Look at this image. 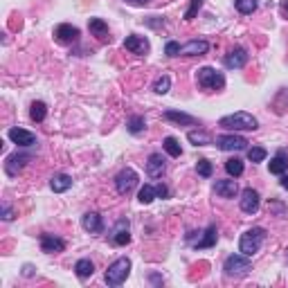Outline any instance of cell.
Wrapping results in <instances>:
<instances>
[{
	"label": "cell",
	"instance_id": "1",
	"mask_svg": "<svg viewBox=\"0 0 288 288\" xmlns=\"http://www.w3.org/2000/svg\"><path fill=\"white\" fill-rule=\"evenodd\" d=\"M218 126L228 129V131H254L257 126H259V122H257L254 115L241 111V113H234V115H225V117H221V122H218Z\"/></svg>",
	"mask_w": 288,
	"mask_h": 288
},
{
	"label": "cell",
	"instance_id": "2",
	"mask_svg": "<svg viewBox=\"0 0 288 288\" xmlns=\"http://www.w3.org/2000/svg\"><path fill=\"white\" fill-rule=\"evenodd\" d=\"M266 239V230L264 228H250L245 234H241V241H239V252L245 254V257H252L259 252L261 243Z\"/></svg>",
	"mask_w": 288,
	"mask_h": 288
},
{
	"label": "cell",
	"instance_id": "3",
	"mask_svg": "<svg viewBox=\"0 0 288 288\" xmlns=\"http://www.w3.org/2000/svg\"><path fill=\"white\" fill-rule=\"evenodd\" d=\"M131 275V259H126V257H119V259H115L111 266H108L106 270V284L108 286H122L124 281H126V277Z\"/></svg>",
	"mask_w": 288,
	"mask_h": 288
},
{
	"label": "cell",
	"instance_id": "4",
	"mask_svg": "<svg viewBox=\"0 0 288 288\" xmlns=\"http://www.w3.org/2000/svg\"><path fill=\"white\" fill-rule=\"evenodd\" d=\"M250 270H252V264H250V257H245V254H230L223 264L225 277H234V279L245 277Z\"/></svg>",
	"mask_w": 288,
	"mask_h": 288
},
{
	"label": "cell",
	"instance_id": "5",
	"mask_svg": "<svg viewBox=\"0 0 288 288\" xmlns=\"http://www.w3.org/2000/svg\"><path fill=\"white\" fill-rule=\"evenodd\" d=\"M196 81H198V86L203 88V90H207V92H214V90H221V88L225 86V77H223V72H218V70H214V68H201V70L196 72Z\"/></svg>",
	"mask_w": 288,
	"mask_h": 288
},
{
	"label": "cell",
	"instance_id": "6",
	"mask_svg": "<svg viewBox=\"0 0 288 288\" xmlns=\"http://www.w3.org/2000/svg\"><path fill=\"white\" fill-rule=\"evenodd\" d=\"M135 185H138V174L133 169H122L117 174V178H115V189H117V194H122V196L133 191Z\"/></svg>",
	"mask_w": 288,
	"mask_h": 288
},
{
	"label": "cell",
	"instance_id": "7",
	"mask_svg": "<svg viewBox=\"0 0 288 288\" xmlns=\"http://www.w3.org/2000/svg\"><path fill=\"white\" fill-rule=\"evenodd\" d=\"M216 146L221 151H243V149H248V140L241 138V135L228 133V135H218Z\"/></svg>",
	"mask_w": 288,
	"mask_h": 288
},
{
	"label": "cell",
	"instance_id": "8",
	"mask_svg": "<svg viewBox=\"0 0 288 288\" xmlns=\"http://www.w3.org/2000/svg\"><path fill=\"white\" fill-rule=\"evenodd\" d=\"M223 63H225V68H230V70H239V68H243L245 63H248V50L245 48L230 50L228 54H225Z\"/></svg>",
	"mask_w": 288,
	"mask_h": 288
},
{
	"label": "cell",
	"instance_id": "9",
	"mask_svg": "<svg viewBox=\"0 0 288 288\" xmlns=\"http://www.w3.org/2000/svg\"><path fill=\"white\" fill-rule=\"evenodd\" d=\"M259 191L252 189V187H248V189L241 191V209H243L245 214H257L259 212Z\"/></svg>",
	"mask_w": 288,
	"mask_h": 288
},
{
	"label": "cell",
	"instance_id": "10",
	"mask_svg": "<svg viewBox=\"0 0 288 288\" xmlns=\"http://www.w3.org/2000/svg\"><path fill=\"white\" fill-rule=\"evenodd\" d=\"M7 135L14 144L20 146V149H29V146L36 144V135L29 133V131H25V129H9Z\"/></svg>",
	"mask_w": 288,
	"mask_h": 288
},
{
	"label": "cell",
	"instance_id": "11",
	"mask_svg": "<svg viewBox=\"0 0 288 288\" xmlns=\"http://www.w3.org/2000/svg\"><path fill=\"white\" fill-rule=\"evenodd\" d=\"M41 250L45 254H56L66 250V241L54 237V234H41Z\"/></svg>",
	"mask_w": 288,
	"mask_h": 288
},
{
	"label": "cell",
	"instance_id": "12",
	"mask_svg": "<svg viewBox=\"0 0 288 288\" xmlns=\"http://www.w3.org/2000/svg\"><path fill=\"white\" fill-rule=\"evenodd\" d=\"M81 228L90 234H102L104 232V221L97 212H86L81 218Z\"/></svg>",
	"mask_w": 288,
	"mask_h": 288
},
{
	"label": "cell",
	"instance_id": "13",
	"mask_svg": "<svg viewBox=\"0 0 288 288\" xmlns=\"http://www.w3.org/2000/svg\"><path fill=\"white\" fill-rule=\"evenodd\" d=\"M124 48L129 52H133V54H146V52H149V41H146L144 36L129 34L126 39H124Z\"/></svg>",
	"mask_w": 288,
	"mask_h": 288
},
{
	"label": "cell",
	"instance_id": "14",
	"mask_svg": "<svg viewBox=\"0 0 288 288\" xmlns=\"http://www.w3.org/2000/svg\"><path fill=\"white\" fill-rule=\"evenodd\" d=\"M214 194L221 198H234L239 194V185L234 178H230V180H216L214 182Z\"/></svg>",
	"mask_w": 288,
	"mask_h": 288
},
{
	"label": "cell",
	"instance_id": "15",
	"mask_svg": "<svg viewBox=\"0 0 288 288\" xmlns=\"http://www.w3.org/2000/svg\"><path fill=\"white\" fill-rule=\"evenodd\" d=\"M27 160H29V155L27 153H14V155H9L7 162H5V171H7V176H18V171L23 169L25 165H27Z\"/></svg>",
	"mask_w": 288,
	"mask_h": 288
},
{
	"label": "cell",
	"instance_id": "16",
	"mask_svg": "<svg viewBox=\"0 0 288 288\" xmlns=\"http://www.w3.org/2000/svg\"><path fill=\"white\" fill-rule=\"evenodd\" d=\"M54 36L59 43H75L77 39H79V29L75 27V25H68V23H61L59 27L54 29Z\"/></svg>",
	"mask_w": 288,
	"mask_h": 288
},
{
	"label": "cell",
	"instance_id": "17",
	"mask_svg": "<svg viewBox=\"0 0 288 288\" xmlns=\"http://www.w3.org/2000/svg\"><path fill=\"white\" fill-rule=\"evenodd\" d=\"M165 169H167L165 158L160 153H151L149 160H146V174H149V178H160L165 174Z\"/></svg>",
	"mask_w": 288,
	"mask_h": 288
},
{
	"label": "cell",
	"instance_id": "18",
	"mask_svg": "<svg viewBox=\"0 0 288 288\" xmlns=\"http://www.w3.org/2000/svg\"><path fill=\"white\" fill-rule=\"evenodd\" d=\"M207 50H209V43H207V41L194 39V41H189L187 45H182L180 54H182V56H201V54H207Z\"/></svg>",
	"mask_w": 288,
	"mask_h": 288
},
{
	"label": "cell",
	"instance_id": "19",
	"mask_svg": "<svg viewBox=\"0 0 288 288\" xmlns=\"http://www.w3.org/2000/svg\"><path fill=\"white\" fill-rule=\"evenodd\" d=\"M286 169H288V151H286V149H279L275 158L270 160V174L284 176Z\"/></svg>",
	"mask_w": 288,
	"mask_h": 288
},
{
	"label": "cell",
	"instance_id": "20",
	"mask_svg": "<svg viewBox=\"0 0 288 288\" xmlns=\"http://www.w3.org/2000/svg\"><path fill=\"white\" fill-rule=\"evenodd\" d=\"M131 241V234H129V221L126 218H122V221H117L113 230V243L115 245H126Z\"/></svg>",
	"mask_w": 288,
	"mask_h": 288
},
{
	"label": "cell",
	"instance_id": "21",
	"mask_svg": "<svg viewBox=\"0 0 288 288\" xmlns=\"http://www.w3.org/2000/svg\"><path fill=\"white\" fill-rule=\"evenodd\" d=\"M50 187H52V191L54 194H63L72 187V178L68 174H54L52 176V180H50Z\"/></svg>",
	"mask_w": 288,
	"mask_h": 288
},
{
	"label": "cell",
	"instance_id": "22",
	"mask_svg": "<svg viewBox=\"0 0 288 288\" xmlns=\"http://www.w3.org/2000/svg\"><path fill=\"white\" fill-rule=\"evenodd\" d=\"M165 119H169V122H174V124H182V126H194V124H198L196 117H191V115H187V113H178V111H165Z\"/></svg>",
	"mask_w": 288,
	"mask_h": 288
},
{
	"label": "cell",
	"instance_id": "23",
	"mask_svg": "<svg viewBox=\"0 0 288 288\" xmlns=\"http://www.w3.org/2000/svg\"><path fill=\"white\" fill-rule=\"evenodd\" d=\"M88 29H90V32L95 34L99 41H108V39H111V36H108V25H106V20H102V18H90V23H88Z\"/></svg>",
	"mask_w": 288,
	"mask_h": 288
},
{
	"label": "cell",
	"instance_id": "24",
	"mask_svg": "<svg viewBox=\"0 0 288 288\" xmlns=\"http://www.w3.org/2000/svg\"><path fill=\"white\" fill-rule=\"evenodd\" d=\"M218 239V232H216V225H209L205 230V234H203V239L196 243V250H205V248H212L214 243H216Z\"/></svg>",
	"mask_w": 288,
	"mask_h": 288
},
{
	"label": "cell",
	"instance_id": "25",
	"mask_svg": "<svg viewBox=\"0 0 288 288\" xmlns=\"http://www.w3.org/2000/svg\"><path fill=\"white\" fill-rule=\"evenodd\" d=\"M75 272L81 279H88V277H92V272H95V264H92L90 259H79L75 264Z\"/></svg>",
	"mask_w": 288,
	"mask_h": 288
},
{
	"label": "cell",
	"instance_id": "26",
	"mask_svg": "<svg viewBox=\"0 0 288 288\" xmlns=\"http://www.w3.org/2000/svg\"><path fill=\"white\" fill-rule=\"evenodd\" d=\"M29 117H32L34 122H43V119L48 117V106H45V102H32V106H29Z\"/></svg>",
	"mask_w": 288,
	"mask_h": 288
},
{
	"label": "cell",
	"instance_id": "27",
	"mask_svg": "<svg viewBox=\"0 0 288 288\" xmlns=\"http://www.w3.org/2000/svg\"><path fill=\"white\" fill-rule=\"evenodd\" d=\"M187 140H189L194 146H207V144H212V138H209L205 131H189V133H187Z\"/></svg>",
	"mask_w": 288,
	"mask_h": 288
},
{
	"label": "cell",
	"instance_id": "28",
	"mask_svg": "<svg viewBox=\"0 0 288 288\" xmlns=\"http://www.w3.org/2000/svg\"><path fill=\"white\" fill-rule=\"evenodd\" d=\"M162 149H165L167 153L171 155V158H180V153H182V149H180V144H178L176 138H165V142H162Z\"/></svg>",
	"mask_w": 288,
	"mask_h": 288
},
{
	"label": "cell",
	"instance_id": "29",
	"mask_svg": "<svg viewBox=\"0 0 288 288\" xmlns=\"http://www.w3.org/2000/svg\"><path fill=\"white\" fill-rule=\"evenodd\" d=\"M153 198H158V194H155V187L153 185H144L142 189H140V194H138V201L142 203V205L153 203Z\"/></svg>",
	"mask_w": 288,
	"mask_h": 288
},
{
	"label": "cell",
	"instance_id": "30",
	"mask_svg": "<svg viewBox=\"0 0 288 288\" xmlns=\"http://www.w3.org/2000/svg\"><path fill=\"white\" fill-rule=\"evenodd\" d=\"M225 171H228L232 178H239L241 174H243V162H241L239 158H230L228 162H225Z\"/></svg>",
	"mask_w": 288,
	"mask_h": 288
},
{
	"label": "cell",
	"instance_id": "31",
	"mask_svg": "<svg viewBox=\"0 0 288 288\" xmlns=\"http://www.w3.org/2000/svg\"><path fill=\"white\" fill-rule=\"evenodd\" d=\"M234 7H237L239 14L248 16V14H252L257 9V0H234Z\"/></svg>",
	"mask_w": 288,
	"mask_h": 288
},
{
	"label": "cell",
	"instance_id": "32",
	"mask_svg": "<svg viewBox=\"0 0 288 288\" xmlns=\"http://www.w3.org/2000/svg\"><path fill=\"white\" fill-rule=\"evenodd\" d=\"M169 88H171V79L167 75H162V77H158V79L153 81V92H158V95H167Z\"/></svg>",
	"mask_w": 288,
	"mask_h": 288
},
{
	"label": "cell",
	"instance_id": "33",
	"mask_svg": "<svg viewBox=\"0 0 288 288\" xmlns=\"http://www.w3.org/2000/svg\"><path fill=\"white\" fill-rule=\"evenodd\" d=\"M146 129V122H144V117L142 115H133V117L129 119V131L133 135H138V133H142V131Z\"/></svg>",
	"mask_w": 288,
	"mask_h": 288
},
{
	"label": "cell",
	"instance_id": "34",
	"mask_svg": "<svg viewBox=\"0 0 288 288\" xmlns=\"http://www.w3.org/2000/svg\"><path fill=\"white\" fill-rule=\"evenodd\" d=\"M266 155H268V151H266L264 146H252V149H248V160L250 162H264Z\"/></svg>",
	"mask_w": 288,
	"mask_h": 288
},
{
	"label": "cell",
	"instance_id": "35",
	"mask_svg": "<svg viewBox=\"0 0 288 288\" xmlns=\"http://www.w3.org/2000/svg\"><path fill=\"white\" fill-rule=\"evenodd\" d=\"M196 171H198V176H203V178H209V176H212V162H209V160H205V158H203V160H198V165H196Z\"/></svg>",
	"mask_w": 288,
	"mask_h": 288
},
{
	"label": "cell",
	"instance_id": "36",
	"mask_svg": "<svg viewBox=\"0 0 288 288\" xmlns=\"http://www.w3.org/2000/svg\"><path fill=\"white\" fill-rule=\"evenodd\" d=\"M203 7V0H191V5H189V9L185 12V20H194V16L198 14V9Z\"/></svg>",
	"mask_w": 288,
	"mask_h": 288
},
{
	"label": "cell",
	"instance_id": "37",
	"mask_svg": "<svg viewBox=\"0 0 288 288\" xmlns=\"http://www.w3.org/2000/svg\"><path fill=\"white\" fill-rule=\"evenodd\" d=\"M180 43H176V41H167V45H165V54L167 56H178L180 54Z\"/></svg>",
	"mask_w": 288,
	"mask_h": 288
},
{
	"label": "cell",
	"instance_id": "38",
	"mask_svg": "<svg viewBox=\"0 0 288 288\" xmlns=\"http://www.w3.org/2000/svg\"><path fill=\"white\" fill-rule=\"evenodd\" d=\"M155 194H158V198H169V189H167V185H155Z\"/></svg>",
	"mask_w": 288,
	"mask_h": 288
},
{
	"label": "cell",
	"instance_id": "39",
	"mask_svg": "<svg viewBox=\"0 0 288 288\" xmlns=\"http://www.w3.org/2000/svg\"><path fill=\"white\" fill-rule=\"evenodd\" d=\"M3 218L5 221H12L14 218V212H12V207L9 205H3Z\"/></svg>",
	"mask_w": 288,
	"mask_h": 288
},
{
	"label": "cell",
	"instance_id": "40",
	"mask_svg": "<svg viewBox=\"0 0 288 288\" xmlns=\"http://www.w3.org/2000/svg\"><path fill=\"white\" fill-rule=\"evenodd\" d=\"M32 275H34V266L25 264V266H23V277H32Z\"/></svg>",
	"mask_w": 288,
	"mask_h": 288
},
{
	"label": "cell",
	"instance_id": "41",
	"mask_svg": "<svg viewBox=\"0 0 288 288\" xmlns=\"http://www.w3.org/2000/svg\"><path fill=\"white\" fill-rule=\"evenodd\" d=\"M124 3H129V5H138V7H144V5H149L151 0H124Z\"/></svg>",
	"mask_w": 288,
	"mask_h": 288
},
{
	"label": "cell",
	"instance_id": "42",
	"mask_svg": "<svg viewBox=\"0 0 288 288\" xmlns=\"http://www.w3.org/2000/svg\"><path fill=\"white\" fill-rule=\"evenodd\" d=\"M270 209H275L277 214H284V212H286L284 205H279V203H270Z\"/></svg>",
	"mask_w": 288,
	"mask_h": 288
},
{
	"label": "cell",
	"instance_id": "43",
	"mask_svg": "<svg viewBox=\"0 0 288 288\" xmlns=\"http://www.w3.org/2000/svg\"><path fill=\"white\" fill-rule=\"evenodd\" d=\"M281 187H284V189H288V176H281Z\"/></svg>",
	"mask_w": 288,
	"mask_h": 288
},
{
	"label": "cell",
	"instance_id": "44",
	"mask_svg": "<svg viewBox=\"0 0 288 288\" xmlns=\"http://www.w3.org/2000/svg\"><path fill=\"white\" fill-rule=\"evenodd\" d=\"M281 9H284V12H288V0H281Z\"/></svg>",
	"mask_w": 288,
	"mask_h": 288
}]
</instances>
